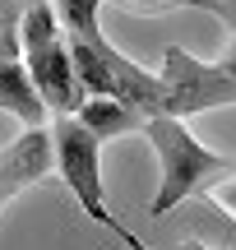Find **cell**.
I'll use <instances>...</instances> for the list:
<instances>
[{
	"mask_svg": "<svg viewBox=\"0 0 236 250\" xmlns=\"http://www.w3.org/2000/svg\"><path fill=\"white\" fill-rule=\"evenodd\" d=\"M51 139H56V171L65 176V186H70L79 213L88 218V223L116 232L125 246L139 250L144 241H139V236L120 223V213L107 204V186H102V144H107V139H102V134H93L88 125H83L79 111L51 116Z\"/></svg>",
	"mask_w": 236,
	"mask_h": 250,
	"instance_id": "3957f363",
	"label": "cell"
},
{
	"mask_svg": "<svg viewBox=\"0 0 236 250\" xmlns=\"http://www.w3.org/2000/svg\"><path fill=\"white\" fill-rule=\"evenodd\" d=\"M0 111L19 116L23 125H51V107L42 102L23 65V51H14V46H0Z\"/></svg>",
	"mask_w": 236,
	"mask_h": 250,
	"instance_id": "8992f818",
	"label": "cell"
},
{
	"mask_svg": "<svg viewBox=\"0 0 236 250\" xmlns=\"http://www.w3.org/2000/svg\"><path fill=\"white\" fill-rule=\"evenodd\" d=\"M19 51H23V65L33 74L42 102L51 107V116L83 107L88 88H83L79 70H74V51H70V37L60 28L56 0H28L23 19H19Z\"/></svg>",
	"mask_w": 236,
	"mask_h": 250,
	"instance_id": "7a4b0ae2",
	"label": "cell"
},
{
	"mask_svg": "<svg viewBox=\"0 0 236 250\" xmlns=\"http://www.w3.org/2000/svg\"><path fill=\"white\" fill-rule=\"evenodd\" d=\"M218 199H222V208H227V213H236V171L218 181Z\"/></svg>",
	"mask_w": 236,
	"mask_h": 250,
	"instance_id": "9c48e42d",
	"label": "cell"
},
{
	"mask_svg": "<svg viewBox=\"0 0 236 250\" xmlns=\"http://www.w3.org/2000/svg\"><path fill=\"white\" fill-rule=\"evenodd\" d=\"M14 195H19V186H5V181H0V208H5V204H9Z\"/></svg>",
	"mask_w": 236,
	"mask_h": 250,
	"instance_id": "8fae6325",
	"label": "cell"
},
{
	"mask_svg": "<svg viewBox=\"0 0 236 250\" xmlns=\"http://www.w3.org/2000/svg\"><path fill=\"white\" fill-rule=\"evenodd\" d=\"M83 125H88L93 134H102V139H120V134H144V111L130 107L125 98H116V93H88L79 107Z\"/></svg>",
	"mask_w": 236,
	"mask_h": 250,
	"instance_id": "52a82bcc",
	"label": "cell"
},
{
	"mask_svg": "<svg viewBox=\"0 0 236 250\" xmlns=\"http://www.w3.org/2000/svg\"><path fill=\"white\" fill-rule=\"evenodd\" d=\"M162 111L167 116H199V111L236 102V74L222 61H195L181 46L162 51Z\"/></svg>",
	"mask_w": 236,
	"mask_h": 250,
	"instance_id": "277c9868",
	"label": "cell"
},
{
	"mask_svg": "<svg viewBox=\"0 0 236 250\" xmlns=\"http://www.w3.org/2000/svg\"><path fill=\"white\" fill-rule=\"evenodd\" d=\"M56 167V139L51 125H28L9 148H0V181L5 186L28 190L33 181H42L46 171Z\"/></svg>",
	"mask_w": 236,
	"mask_h": 250,
	"instance_id": "5b68a950",
	"label": "cell"
},
{
	"mask_svg": "<svg viewBox=\"0 0 236 250\" xmlns=\"http://www.w3.org/2000/svg\"><path fill=\"white\" fill-rule=\"evenodd\" d=\"M144 139L153 144L157 171H162L153 199H148V213H153V218H167L172 208L199 199L213 181H222V176L236 171V158L213 153L209 144H199L190 134V125H185V116H167V111L148 116L144 121Z\"/></svg>",
	"mask_w": 236,
	"mask_h": 250,
	"instance_id": "6da1fadb",
	"label": "cell"
},
{
	"mask_svg": "<svg viewBox=\"0 0 236 250\" xmlns=\"http://www.w3.org/2000/svg\"><path fill=\"white\" fill-rule=\"evenodd\" d=\"M222 65L236 74V33H232V42H227V51H222Z\"/></svg>",
	"mask_w": 236,
	"mask_h": 250,
	"instance_id": "30bf717a",
	"label": "cell"
},
{
	"mask_svg": "<svg viewBox=\"0 0 236 250\" xmlns=\"http://www.w3.org/2000/svg\"><path fill=\"white\" fill-rule=\"evenodd\" d=\"M102 5H107V0H56V14H60L65 37H70V42H88V46H98V51H116V46L102 37V23H98Z\"/></svg>",
	"mask_w": 236,
	"mask_h": 250,
	"instance_id": "ba28073f",
	"label": "cell"
}]
</instances>
